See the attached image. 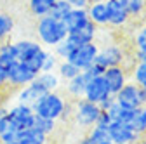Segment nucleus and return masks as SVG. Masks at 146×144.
<instances>
[{
  "label": "nucleus",
  "instance_id": "nucleus-22",
  "mask_svg": "<svg viewBox=\"0 0 146 144\" xmlns=\"http://www.w3.org/2000/svg\"><path fill=\"white\" fill-rule=\"evenodd\" d=\"M98 26L94 24V23H87L85 26H82L80 30H77V31H73V33H70V35H73L77 40H78V44H87V42H96V37H98Z\"/></svg>",
  "mask_w": 146,
  "mask_h": 144
},
{
  "label": "nucleus",
  "instance_id": "nucleus-38",
  "mask_svg": "<svg viewBox=\"0 0 146 144\" xmlns=\"http://www.w3.org/2000/svg\"><path fill=\"white\" fill-rule=\"evenodd\" d=\"M141 102L143 106H146V89H141Z\"/></svg>",
  "mask_w": 146,
  "mask_h": 144
},
{
  "label": "nucleus",
  "instance_id": "nucleus-12",
  "mask_svg": "<svg viewBox=\"0 0 146 144\" xmlns=\"http://www.w3.org/2000/svg\"><path fill=\"white\" fill-rule=\"evenodd\" d=\"M106 14H108V26L113 28H122L129 23V14L125 9L118 4V0H106Z\"/></svg>",
  "mask_w": 146,
  "mask_h": 144
},
{
  "label": "nucleus",
  "instance_id": "nucleus-11",
  "mask_svg": "<svg viewBox=\"0 0 146 144\" xmlns=\"http://www.w3.org/2000/svg\"><path fill=\"white\" fill-rule=\"evenodd\" d=\"M103 78L110 89V92L113 96L120 90V89L129 82V71L123 66H111V68H106L104 73H103Z\"/></svg>",
  "mask_w": 146,
  "mask_h": 144
},
{
  "label": "nucleus",
  "instance_id": "nucleus-14",
  "mask_svg": "<svg viewBox=\"0 0 146 144\" xmlns=\"http://www.w3.org/2000/svg\"><path fill=\"white\" fill-rule=\"evenodd\" d=\"M87 23H89V16H87L85 7H73L70 11V14L64 17V24L68 28V33H73V31L80 30Z\"/></svg>",
  "mask_w": 146,
  "mask_h": 144
},
{
  "label": "nucleus",
  "instance_id": "nucleus-24",
  "mask_svg": "<svg viewBox=\"0 0 146 144\" xmlns=\"http://www.w3.org/2000/svg\"><path fill=\"white\" fill-rule=\"evenodd\" d=\"M54 2L56 0H28V7L33 16L42 17V16H49Z\"/></svg>",
  "mask_w": 146,
  "mask_h": 144
},
{
  "label": "nucleus",
  "instance_id": "nucleus-26",
  "mask_svg": "<svg viewBox=\"0 0 146 144\" xmlns=\"http://www.w3.org/2000/svg\"><path fill=\"white\" fill-rule=\"evenodd\" d=\"M71 9H73V5L68 2V0H56V2H54V5H52V9H50V12H49V16L64 21V17L70 14Z\"/></svg>",
  "mask_w": 146,
  "mask_h": 144
},
{
  "label": "nucleus",
  "instance_id": "nucleus-15",
  "mask_svg": "<svg viewBox=\"0 0 146 144\" xmlns=\"http://www.w3.org/2000/svg\"><path fill=\"white\" fill-rule=\"evenodd\" d=\"M33 82L38 85L44 92H54V90L59 89L61 78H59V75L56 71H40V73L35 77Z\"/></svg>",
  "mask_w": 146,
  "mask_h": 144
},
{
  "label": "nucleus",
  "instance_id": "nucleus-33",
  "mask_svg": "<svg viewBox=\"0 0 146 144\" xmlns=\"http://www.w3.org/2000/svg\"><path fill=\"white\" fill-rule=\"evenodd\" d=\"M134 47L136 50H146V24L139 28V31L134 35Z\"/></svg>",
  "mask_w": 146,
  "mask_h": 144
},
{
  "label": "nucleus",
  "instance_id": "nucleus-17",
  "mask_svg": "<svg viewBox=\"0 0 146 144\" xmlns=\"http://www.w3.org/2000/svg\"><path fill=\"white\" fill-rule=\"evenodd\" d=\"M85 11H87V16H89V21L94 23L98 28L108 24V14H106V4L104 2L89 4L85 7Z\"/></svg>",
  "mask_w": 146,
  "mask_h": 144
},
{
  "label": "nucleus",
  "instance_id": "nucleus-32",
  "mask_svg": "<svg viewBox=\"0 0 146 144\" xmlns=\"http://www.w3.org/2000/svg\"><path fill=\"white\" fill-rule=\"evenodd\" d=\"M59 64V59L54 52H45V57H44V63H42V69L40 71H54Z\"/></svg>",
  "mask_w": 146,
  "mask_h": 144
},
{
  "label": "nucleus",
  "instance_id": "nucleus-27",
  "mask_svg": "<svg viewBox=\"0 0 146 144\" xmlns=\"http://www.w3.org/2000/svg\"><path fill=\"white\" fill-rule=\"evenodd\" d=\"M131 82H134L137 87L146 89V63H136L131 69Z\"/></svg>",
  "mask_w": 146,
  "mask_h": 144
},
{
  "label": "nucleus",
  "instance_id": "nucleus-25",
  "mask_svg": "<svg viewBox=\"0 0 146 144\" xmlns=\"http://www.w3.org/2000/svg\"><path fill=\"white\" fill-rule=\"evenodd\" d=\"M118 4L125 9L129 17H137L146 9V0H118Z\"/></svg>",
  "mask_w": 146,
  "mask_h": 144
},
{
  "label": "nucleus",
  "instance_id": "nucleus-35",
  "mask_svg": "<svg viewBox=\"0 0 146 144\" xmlns=\"http://www.w3.org/2000/svg\"><path fill=\"white\" fill-rule=\"evenodd\" d=\"M132 57L136 63H146V50H136Z\"/></svg>",
  "mask_w": 146,
  "mask_h": 144
},
{
  "label": "nucleus",
  "instance_id": "nucleus-19",
  "mask_svg": "<svg viewBox=\"0 0 146 144\" xmlns=\"http://www.w3.org/2000/svg\"><path fill=\"white\" fill-rule=\"evenodd\" d=\"M47 137L44 132H40L35 127H26L17 135V142L19 144H47Z\"/></svg>",
  "mask_w": 146,
  "mask_h": 144
},
{
  "label": "nucleus",
  "instance_id": "nucleus-41",
  "mask_svg": "<svg viewBox=\"0 0 146 144\" xmlns=\"http://www.w3.org/2000/svg\"><path fill=\"white\" fill-rule=\"evenodd\" d=\"M98 144H113L111 141H103V142H98Z\"/></svg>",
  "mask_w": 146,
  "mask_h": 144
},
{
  "label": "nucleus",
  "instance_id": "nucleus-9",
  "mask_svg": "<svg viewBox=\"0 0 146 144\" xmlns=\"http://www.w3.org/2000/svg\"><path fill=\"white\" fill-rule=\"evenodd\" d=\"M113 97H115V102L118 106L127 108V110H136V108L143 106V102H141V87H137L131 80L127 82Z\"/></svg>",
  "mask_w": 146,
  "mask_h": 144
},
{
  "label": "nucleus",
  "instance_id": "nucleus-40",
  "mask_svg": "<svg viewBox=\"0 0 146 144\" xmlns=\"http://www.w3.org/2000/svg\"><path fill=\"white\" fill-rule=\"evenodd\" d=\"M94 2H106V0H89V4H94Z\"/></svg>",
  "mask_w": 146,
  "mask_h": 144
},
{
  "label": "nucleus",
  "instance_id": "nucleus-29",
  "mask_svg": "<svg viewBox=\"0 0 146 144\" xmlns=\"http://www.w3.org/2000/svg\"><path fill=\"white\" fill-rule=\"evenodd\" d=\"M31 127L38 129V130L44 132L45 135H50L54 130H56V120H49V118H42V116H36V115H35Z\"/></svg>",
  "mask_w": 146,
  "mask_h": 144
},
{
  "label": "nucleus",
  "instance_id": "nucleus-34",
  "mask_svg": "<svg viewBox=\"0 0 146 144\" xmlns=\"http://www.w3.org/2000/svg\"><path fill=\"white\" fill-rule=\"evenodd\" d=\"M7 85V66L0 64V89Z\"/></svg>",
  "mask_w": 146,
  "mask_h": 144
},
{
  "label": "nucleus",
  "instance_id": "nucleus-18",
  "mask_svg": "<svg viewBox=\"0 0 146 144\" xmlns=\"http://www.w3.org/2000/svg\"><path fill=\"white\" fill-rule=\"evenodd\" d=\"M44 94H47V92H44V90H42V89L36 85L35 82H31V83H28V85L21 87L19 94H17V99H19V102H23V104L33 106V104L38 101Z\"/></svg>",
  "mask_w": 146,
  "mask_h": 144
},
{
  "label": "nucleus",
  "instance_id": "nucleus-8",
  "mask_svg": "<svg viewBox=\"0 0 146 144\" xmlns=\"http://www.w3.org/2000/svg\"><path fill=\"white\" fill-rule=\"evenodd\" d=\"M36 75L38 73H35L31 68H28L21 61H16L11 66H7V83L12 87H25L31 83Z\"/></svg>",
  "mask_w": 146,
  "mask_h": 144
},
{
  "label": "nucleus",
  "instance_id": "nucleus-16",
  "mask_svg": "<svg viewBox=\"0 0 146 144\" xmlns=\"http://www.w3.org/2000/svg\"><path fill=\"white\" fill-rule=\"evenodd\" d=\"M87 82H89V78L85 77L84 71H80L77 77H73L71 80H68L66 82V92H68V96L73 101L82 99L84 92H85V87H87Z\"/></svg>",
  "mask_w": 146,
  "mask_h": 144
},
{
  "label": "nucleus",
  "instance_id": "nucleus-5",
  "mask_svg": "<svg viewBox=\"0 0 146 144\" xmlns=\"http://www.w3.org/2000/svg\"><path fill=\"white\" fill-rule=\"evenodd\" d=\"M98 52H99L98 40H96V42L80 44L75 50H73V52L70 54V57H68L66 61H70L71 64H75L80 71H84L85 68H89L90 64H94V63H96Z\"/></svg>",
  "mask_w": 146,
  "mask_h": 144
},
{
  "label": "nucleus",
  "instance_id": "nucleus-3",
  "mask_svg": "<svg viewBox=\"0 0 146 144\" xmlns=\"http://www.w3.org/2000/svg\"><path fill=\"white\" fill-rule=\"evenodd\" d=\"M14 44L17 49V61L25 63L35 73H40L47 50H44L38 42H33V40H19V42H14Z\"/></svg>",
  "mask_w": 146,
  "mask_h": 144
},
{
  "label": "nucleus",
  "instance_id": "nucleus-4",
  "mask_svg": "<svg viewBox=\"0 0 146 144\" xmlns=\"http://www.w3.org/2000/svg\"><path fill=\"white\" fill-rule=\"evenodd\" d=\"M99 113H101V108L99 104H94L87 99H77L73 101V113H71V118L75 120V123L78 127L89 130L92 125L98 122L99 118Z\"/></svg>",
  "mask_w": 146,
  "mask_h": 144
},
{
  "label": "nucleus",
  "instance_id": "nucleus-10",
  "mask_svg": "<svg viewBox=\"0 0 146 144\" xmlns=\"http://www.w3.org/2000/svg\"><path fill=\"white\" fill-rule=\"evenodd\" d=\"M113 94L110 92V89L101 77H94V78H90L87 82V87H85V92H84V99L90 101V102H94V104H101L103 101H106L108 97H111Z\"/></svg>",
  "mask_w": 146,
  "mask_h": 144
},
{
  "label": "nucleus",
  "instance_id": "nucleus-7",
  "mask_svg": "<svg viewBox=\"0 0 146 144\" xmlns=\"http://www.w3.org/2000/svg\"><path fill=\"white\" fill-rule=\"evenodd\" d=\"M108 141L113 144H137L141 135H137L131 129V125L123 122H111L108 125Z\"/></svg>",
  "mask_w": 146,
  "mask_h": 144
},
{
  "label": "nucleus",
  "instance_id": "nucleus-1",
  "mask_svg": "<svg viewBox=\"0 0 146 144\" xmlns=\"http://www.w3.org/2000/svg\"><path fill=\"white\" fill-rule=\"evenodd\" d=\"M36 35L44 45L56 47L68 37V28L61 19H56L52 16H42L36 21Z\"/></svg>",
  "mask_w": 146,
  "mask_h": 144
},
{
  "label": "nucleus",
  "instance_id": "nucleus-28",
  "mask_svg": "<svg viewBox=\"0 0 146 144\" xmlns=\"http://www.w3.org/2000/svg\"><path fill=\"white\" fill-rule=\"evenodd\" d=\"M58 75H59V78H63L64 82H68V80H71L73 77H77L78 73H80V69L75 66V64H71L70 61H59V64H58Z\"/></svg>",
  "mask_w": 146,
  "mask_h": 144
},
{
  "label": "nucleus",
  "instance_id": "nucleus-39",
  "mask_svg": "<svg viewBox=\"0 0 146 144\" xmlns=\"http://www.w3.org/2000/svg\"><path fill=\"white\" fill-rule=\"evenodd\" d=\"M0 144H19L17 141H11V142H0Z\"/></svg>",
  "mask_w": 146,
  "mask_h": 144
},
{
  "label": "nucleus",
  "instance_id": "nucleus-21",
  "mask_svg": "<svg viewBox=\"0 0 146 144\" xmlns=\"http://www.w3.org/2000/svg\"><path fill=\"white\" fill-rule=\"evenodd\" d=\"M78 45H80V44H78V40L73 37V35H70V33H68V37H66L63 42H59L56 47H54V54L58 56V59H59V61H66V59L70 57V54L75 50Z\"/></svg>",
  "mask_w": 146,
  "mask_h": 144
},
{
  "label": "nucleus",
  "instance_id": "nucleus-23",
  "mask_svg": "<svg viewBox=\"0 0 146 144\" xmlns=\"http://www.w3.org/2000/svg\"><path fill=\"white\" fill-rule=\"evenodd\" d=\"M17 61V49L16 44L12 42H4L0 44V64L4 66H11L12 63Z\"/></svg>",
  "mask_w": 146,
  "mask_h": 144
},
{
  "label": "nucleus",
  "instance_id": "nucleus-36",
  "mask_svg": "<svg viewBox=\"0 0 146 144\" xmlns=\"http://www.w3.org/2000/svg\"><path fill=\"white\" fill-rule=\"evenodd\" d=\"M68 2L73 7H87L89 5V0H68Z\"/></svg>",
  "mask_w": 146,
  "mask_h": 144
},
{
  "label": "nucleus",
  "instance_id": "nucleus-37",
  "mask_svg": "<svg viewBox=\"0 0 146 144\" xmlns=\"http://www.w3.org/2000/svg\"><path fill=\"white\" fill-rule=\"evenodd\" d=\"M78 144H96V142H94L92 139H90V137H89V135L85 134V135H84V137H82V139L78 141Z\"/></svg>",
  "mask_w": 146,
  "mask_h": 144
},
{
  "label": "nucleus",
  "instance_id": "nucleus-42",
  "mask_svg": "<svg viewBox=\"0 0 146 144\" xmlns=\"http://www.w3.org/2000/svg\"><path fill=\"white\" fill-rule=\"evenodd\" d=\"M137 144H146V137H144V139H143V137H141V141H139V142H137Z\"/></svg>",
  "mask_w": 146,
  "mask_h": 144
},
{
  "label": "nucleus",
  "instance_id": "nucleus-20",
  "mask_svg": "<svg viewBox=\"0 0 146 144\" xmlns=\"http://www.w3.org/2000/svg\"><path fill=\"white\" fill-rule=\"evenodd\" d=\"M127 125H131V129L143 137L146 134V106H139L136 110H132V116Z\"/></svg>",
  "mask_w": 146,
  "mask_h": 144
},
{
  "label": "nucleus",
  "instance_id": "nucleus-30",
  "mask_svg": "<svg viewBox=\"0 0 146 144\" xmlns=\"http://www.w3.org/2000/svg\"><path fill=\"white\" fill-rule=\"evenodd\" d=\"M87 135L92 139L96 144L108 141V125H101V123H94L92 127L87 130Z\"/></svg>",
  "mask_w": 146,
  "mask_h": 144
},
{
  "label": "nucleus",
  "instance_id": "nucleus-31",
  "mask_svg": "<svg viewBox=\"0 0 146 144\" xmlns=\"http://www.w3.org/2000/svg\"><path fill=\"white\" fill-rule=\"evenodd\" d=\"M14 30V19L12 16L0 12V42H4Z\"/></svg>",
  "mask_w": 146,
  "mask_h": 144
},
{
  "label": "nucleus",
  "instance_id": "nucleus-6",
  "mask_svg": "<svg viewBox=\"0 0 146 144\" xmlns=\"http://www.w3.org/2000/svg\"><path fill=\"white\" fill-rule=\"evenodd\" d=\"M127 61V52L123 47L117 45V44H110L104 47H99L98 52V57H96V64L106 68H111V66H125Z\"/></svg>",
  "mask_w": 146,
  "mask_h": 144
},
{
  "label": "nucleus",
  "instance_id": "nucleus-2",
  "mask_svg": "<svg viewBox=\"0 0 146 144\" xmlns=\"http://www.w3.org/2000/svg\"><path fill=\"white\" fill-rule=\"evenodd\" d=\"M66 104H68V99L54 90V92L44 94L31 108H33V113L36 116H42V118H49V120H56L58 122L64 115Z\"/></svg>",
  "mask_w": 146,
  "mask_h": 144
},
{
  "label": "nucleus",
  "instance_id": "nucleus-13",
  "mask_svg": "<svg viewBox=\"0 0 146 144\" xmlns=\"http://www.w3.org/2000/svg\"><path fill=\"white\" fill-rule=\"evenodd\" d=\"M9 116L17 125H19L21 129H26V127H31V125H33L35 113H33V108L31 106L19 102L17 106H14V108H11V110H9Z\"/></svg>",
  "mask_w": 146,
  "mask_h": 144
}]
</instances>
